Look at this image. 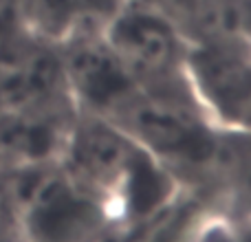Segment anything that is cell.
Segmentation results:
<instances>
[{"mask_svg": "<svg viewBox=\"0 0 251 242\" xmlns=\"http://www.w3.org/2000/svg\"><path fill=\"white\" fill-rule=\"evenodd\" d=\"M0 113H2V101H0Z\"/></svg>", "mask_w": 251, "mask_h": 242, "instance_id": "cell-15", "label": "cell"}, {"mask_svg": "<svg viewBox=\"0 0 251 242\" xmlns=\"http://www.w3.org/2000/svg\"><path fill=\"white\" fill-rule=\"evenodd\" d=\"M205 207L190 196H174L146 227L137 242H199L203 234Z\"/></svg>", "mask_w": 251, "mask_h": 242, "instance_id": "cell-9", "label": "cell"}, {"mask_svg": "<svg viewBox=\"0 0 251 242\" xmlns=\"http://www.w3.org/2000/svg\"><path fill=\"white\" fill-rule=\"evenodd\" d=\"M86 2H88V7H91V11L95 13L100 20H106L115 9H119L124 2H128V0H86Z\"/></svg>", "mask_w": 251, "mask_h": 242, "instance_id": "cell-11", "label": "cell"}, {"mask_svg": "<svg viewBox=\"0 0 251 242\" xmlns=\"http://www.w3.org/2000/svg\"><path fill=\"white\" fill-rule=\"evenodd\" d=\"M146 2H150L152 7H156V9H161L163 13H168L170 18H176L178 13L183 11V9L187 7V4L192 2V0H146Z\"/></svg>", "mask_w": 251, "mask_h": 242, "instance_id": "cell-12", "label": "cell"}, {"mask_svg": "<svg viewBox=\"0 0 251 242\" xmlns=\"http://www.w3.org/2000/svg\"><path fill=\"white\" fill-rule=\"evenodd\" d=\"M115 57L139 88L187 82V40L168 13L146 0H128L101 24Z\"/></svg>", "mask_w": 251, "mask_h": 242, "instance_id": "cell-4", "label": "cell"}, {"mask_svg": "<svg viewBox=\"0 0 251 242\" xmlns=\"http://www.w3.org/2000/svg\"><path fill=\"white\" fill-rule=\"evenodd\" d=\"M199 242H236V240H234V236H229L227 231L214 229V231H203Z\"/></svg>", "mask_w": 251, "mask_h": 242, "instance_id": "cell-13", "label": "cell"}, {"mask_svg": "<svg viewBox=\"0 0 251 242\" xmlns=\"http://www.w3.org/2000/svg\"><path fill=\"white\" fill-rule=\"evenodd\" d=\"M203 115L205 108L187 79L170 86L139 88L110 121L154 159L209 174L218 132L209 128Z\"/></svg>", "mask_w": 251, "mask_h": 242, "instance_id": "cell-2", "label": "cell"}, {"mask_svg": "<svg viewBox=\"0 0 251 242\" xmlns=\"http://www.w3.org/2000/svg\"><path fill=\"white\" fill-rule=\"evenodd\" d=\"M101 24V20H88L57 48L77 110L113 119L139 86L115 57Z\"/></svg>", "mask_w": 251, "mask_h": 242, "instance_id": "cell-5", "label": "cell"}, {"mask_svg": "<svg viewBox=\"0 0 251 242\" xmlns=\"http://www.w3.org/2000/svg\"><path fill=\"white\" fill-rule=\"evenodd\" d=\"M185 71L205 110L251 132V38L190 44Z\"/></svg>", "mask_w": 251, "mask_h": 242, "instance_id": "cell-6", "label": "cell"}, {"mask_svg": "<svg viewBox=\"0 0 251 242\" xmlns=\"http://www.w3.org/2000/svg\"><path fill=\"white\" fill-rule=\"evenodd\" d=\"M150 152L110 119L93 113L75 117L62 152V168L88 196L113 214L128 194Z\"/></svg>", "mask_w": 251, "mask_h": 242, "instance_id": "cell-3", "label": "cell"}, {"mask_svg": "<svg viewBox=\"0 0 251 242\" xmlns=\"http://www.w3.org/2000/svg\"><path fill=\"white\" fill-rule=\"evenodd\" d=\"M9 227H16V222H13L11 203H9L7 190H4L2 176H0V229H9Z\"/></svg>", "mask_w": 251, "mask_h": 242, "instance_id": "cell-10", "label": "cell"}, {"mask_svg": "<svg viewBox=\"0 0 251 242\" xmlns=\"http://www.w3.org/2000/svg\"><path fill=\"white\" fill-rule=\"evenodd\" d=\"M16 18L25 31L55 47L88 20H100L86 0H16Z\"/></svg>", "mask_w": 251, "mask_h": 242, "instance_id": "cell-7", "label": "cell"}, {"mask_svg": "<svg viewBox=\"0 0 251 242\" xmlns=\"http://www.w3.org/2000/svg\"><path fill=\"white\" fill-rule=\"evenodd\" d=\"M0 242H22V238L16 227H9V229H0Z\"/></svg>", "mask_w": 251, "mask_h": 242, "instance_id": "cell-14", "label": "cell"}, {"mask_svg": "<svg viewBox=\"0 0 251 242\" xmlns=\"http://www.w3.org/2000/svg\"><path fill=\"white\" fill-rule=\"evenodd\" d=\"M0 176L22 242H93L110 218L60 161L0 168Z\"/></svg>", "mask_w": 251, "mask_h": 242, "instance_id": "cell-1", "label": "cell"}, {"mask_svg": "<svg viewBox=\"0 0 251 242\" xmlns=\"http://www.w3.org/2000/svg\"><path fill=\"white\" fill-rule=\"evenodd\" d=\"M209 174L234 194L236 203L251 209V132H218Z\"/></svg>", "mask_w": 251, "mask_h": 242, "instance_id": "cell-8", "label": "cell"}]
</instances>
